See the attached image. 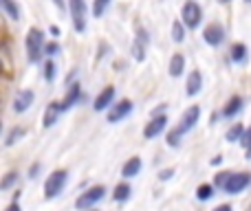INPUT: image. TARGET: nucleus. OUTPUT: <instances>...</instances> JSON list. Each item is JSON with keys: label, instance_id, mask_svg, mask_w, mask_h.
<instances>
[{"label": "nucleus", "instance_id": "nucleus-1", "mask_svg": "<svg viewBox=\"0 0 251 211\" xmlns=\"http://www.w3.org/2000/svg\"><path fill=\"white\" fill-rule=\"evenodd\" d=\"M26 55H29V62H35V64L44 55V35L40 29H29L26 33Z\"/></svg>", "mask_w": 251, "mask_h": 211}, {"label": "nucleus", "instance_id": "nucleus-2", "mask_svg": "<svg viewBox=\"0 0 251 211\" xmlns=\"http://www.w3.org/2000/svg\"><path fill=\"white\" fill-rule=\"evenodd\" d=\"M66 178H69L66 169L53 172L51 176L47 178V183H44V198L51 200V198H55V196H60L62 189H64V185H66Z\"/></svg>", "mask_w": 251, "mask_h": 211}, {"label": "nucleus", "instance_id": "nucleus-3", "mask_svg": "<svg viewBox=\"0 0 251 211\" xmlns=\"http://www.w3.org/2000/svg\"><path fill=\"white\" fill-rule=\"evenodd\" d=\"M181 18H183V24H185V26H190V29H196V26L201 24V18H203L201 4L194 2V0H187V2L183 4Z\"/></svg>", "mask_w": 251, "mask_h": 211}, {"label": "nucleus", "instance_id": "nucleus-4", "mask_svg": "<svg viewBox=\"0 0 251 211\" xmlns=\"http://www.w3.org/2000/svg\"><path fill=\"white\" fill-rule=\"evenodd\" d=\"M106 196V187H101V185H95V187H91L88 191H84L82 196L77 198V203H75V207L77 209H91L93 205H97L101 198Z\"/></svg>", "mask_w": 251, "mask_h": 211}, {"label": "nucleus", "instance_id": "nucleus-5", "mask_svg": "<svg viewBox=\"0 0 251 211\" xmlns=\"http://www.w3.org/2000/svg\"><path fill=\"white\" fill-rule=\"evenodd\" d=\"M251 185V174H229V178L225 181V185H223V191L225 194H240V191L245 189V187Z\"/></svg>", "mask_w": 251, "mask_h": 211}, {"label": "nucleus", "instance_id": "nucleus-6", "mask_svg": "<svg viewBox=\"0 0 251 211\" xmlns=\"http://www.w3.org/2000/svg\"><path fill=\"white\" fill-rule=\"evenodd\" d=\"M69 7H71V18H73L75 31L82 33L86 29V2L84 0H69Z\"/></svg>", "mask_w": 251, "mask_h": 211}, {"label": "nucleus", "instance_id": "nucleus-7", "mask_svg": "<svg viewBox=\"0 0 251 211\" xmlns=\"http://www.w3.org/2000/svg\"><path fill=\"white\" fill-rule=\"evenodd\" d=\"M203 38L207 44L218 47V44H223V40H225V29H223V24H218V22H212V24L205 26Z\"/></svg>", "mask_w": 251, "mask_h": 211}, {"label": "nucleus", "instance_id": "nucleus-8", "mask_svg": "<svg viewBox=\"0 0 251 211\" xmlns=\"http://www.w3.org/2000/svg\"><path fill=\"white\" fill-rule=\"evenodd\" d=\"M199 117H201V108L199 106H192V108H187L185 110V115H183V119H181V123H178V132L181 134H185V132H190L192 128L196 125V121H199Z\"/></svg>", "mask_w": 251, "mask_h": 211}, {"label": "nucleus", "instance_id": "nucleus-9", "mask_svg": "<svg viewBox=\"0 0 251 211\" xmlns=\"http://www.w3.org/2000/svg\"><path fill=\"white\" fill-rule=\"evenodd\" d=\"M130 110H132V101H130V99L119 101L117 106H113L108 110V121H110V123H117V121H122L124 117L130 115Z\"/></svg>", "mask_w": 251, "mask_h": 211}, {"label": "nucleus", "instance_id": "nucleus-10", "mask_svg": "<svg viewBox=\"0 0 251 211\" xmlns=\"http://www.w3.org/2000/svg\"><path fill=\"white\" fill-rule=\"evenodd\" d=\"M165 123H168V117H165V115L154 117V119H152L150 123H148L146 128H143V137H146V139H154V137H159V134L165 130Z\"/></svg>", "mask_w": 251, "mask_h": 211}, {"label": "nucleus", "instance_id": "nucleus-11", "mask_svg": "<svg viewBox=\"0 0 251 211\" xmlns=\"http://www.w3.org/2000/svg\"><path fill=\"white\" fill-rule=\"evenodd\" d=\"M113 99H115V88L113 86H106L104 91L97 95V99H95V104H93V108H95L97 112H101V110H106V108L113 104Z\"/></svg>", "mask_w": 251, "mask_h": 211}, {"label": "nucleus", "instance_id": "nucleus-12", "mask_svg": "<svg viewBox=\"0 0 251 211\" xmlns=\"http://www.w3.org/2000/svg\"><path fill=\"white\" fill-rule=\"evenodd\" d=\"M31 104H33V91H20L16 95V99H13V110L25 112Z\"/></svg>", "mask_w": 251, "mask_h": 211}, {"label": "nucleus", "instance_id": "nucleus-13", "mask_svg": "<svg viewBox=\"0 0 251 211\" xmlns=\"http://www.w3.org/2000/svg\"><path fill=\"white\" fill-rule=\"evenodd\" d=\"M60 112H64V108H62V101H53V104H49L47 112H44V123H42L44 128H51V125L57 121Z\"/></svg>", "mask_w": 251, "mask_h": 211}, {"label": "nucleus", "instance_id": "nucleus-14", "mask_svg": "<svg viewBox=\"0 0 251 211\" xmlns=\"http://www.w3.org/2000/svg\"><path fill=\"white\" fill-rule=\"evenodd\" d=\"M146 47H148V35L146 31H139L137 33V40H134V47H132V55L134 60H146Z\"/></svg>", "mask_w": 251, "mask_h": 211}, {"label": "nucleus", "instance_id": "nucleus-15", "mask_svg": "<svg viewBox=\"0 0 251 211\" xmlns=\"http://www.w3.org/2000/svg\"><path fill=\"white\" fill-rule=\"evenodd\" d=\"M139 172H141V159H139V156H132V159L126 161V165L122 169V176L124 178H132V176H137Z\"/></svg>", "mask_w": 251, "mask_h": 211}, {"label": "nucleus", "instance_id": "nucleus-16", "mask_svg": "<svg viewBox=\"0 0 251 211\" xmlns=\"http://www.w3.org/2000/svg\"><path fill=\"white\" fill-rule=\"evenodd\" d=\"M201 88H203V77H201L199 70H192L190 77H187V95H196Z\"/></svg>", "mask_w": 251, "mask_h": 211}, {"label": "nucleus", "instance_id": "nucleus-17", "mask_svg": "<svg viewBox=\"0 0 251 211\" xmlns=\"http://www.w3.org/2000/svg\"><path fill=\"white\" fill-rule=\"evenodd\" d=\"M243 110V99H240L238 95H234L229 101L225 104V108H223V115L229 119V117H234V115H238V112Z\"/></svg>", "mask_w": 251, "mask_h": 211}, {"label": "nucleus", "instance_id": "nucleus-18", "mask_svg": "<svg viewBox=\"0 0 251 211\" xmlns=\"http://www.w3.org/2000/svg\"><path fill=\"white\" fill-rule=\"evenodd\" d=\"M183 69H185V57H183L181 53L172 55V60H170V75H172V77H178V75L183 73Z\"/></svg>", "mask_w": 251, "mask_h": 211}, {"label": "nucleus", "instance_id": "nucleus-19", "mask_svg": "<svg viewBox=\"0 0 251 211\" xmlns=\"http://www.w3.org/2000/svg\"><path fill=\"white\" fill-rule=\"evenodd\" d=\"M77 99H79V86H77V84H73V86H71V91L66 93L64 101H62V108H64V110H69L71 106L77 104Z\"/></svg>", "mask_w": 251, "mask_h": 211}, {"label": "nucleus", "instance_id": "nucleus-20", "mask_svg": "<svg viewBox=\"0 0 251 211\" xmlns=\"http://www.w3.org/2000/svg\"><path fill=\"white\" fill-rule=\"evenodd\" d=\"M0 4H2L4 13H7L11 20H20V7H18L13 0H0Z\"/></svg>", "mask_w": 251, "mask_h": 211}, {"label": "nucleus", "instance_id": "nucleus-21", "mask_svg": "<svg viewBox=\"0 0 251 211\" xmlns=\"http://www.w3.org/2000/svg\"><path fill=\"white\" fill-rule=\"evenodd\" d=\"M243 134H245V128L240 123H234L229 130H227V141L229 143H234V141H240L243 139Z\"/></svg>", "mask_w": 251, "mask_h": 211}, {"label": "nucleus", "instance_id": "nucleus-22", "mask_svg": "<svg viewBox=\"0 0 251 211\" xmlns=\"http://www.w3.org/2000/svg\"><path fill=\"white\" fill-rule=\"evenodd\" d=\"M113 198L117 200V203H122V200H128L130 198V185H126V183H119V185L115 187Z\"/></svg>", "mask_w": 251, "mask_h": 211}, {"label": "nucleus", "instance_id": "nucleus-23", "mask_svg": "<svg viewBox=\"0 0 251 211\" xmlns=\"http://www.w3.org/2000/svg\"><path fill=\"white\" fill-rule=\"evenodd\" d=\"M245 57H247V47H245V44H234V47H231V60L243 62Z\"/></svg>", "mask_w": 251, "mask_h": 211}, {"label": "nucleus", "instance_id": "nucleus-24", "mask_svg": "<svg viewBox=\"0 0 251 211\" xmlns=\"http://www.w3.org/2000/svg\"><path fill=\"white\" fill-rule=\"evenodd\" d=\"M212 196H214V187L207 185V183H205V185H201L199 189H196V198L203 200V203H205V200H209Z\"/></svg>", "mask_w": 251, "mask_h": 211}, {"label": "nucleus", "instance_id": "nucleus-25", "mask_svg": "<svg viewBox=\"0 0 251 211\" xmlns=\"http://www.w3.org/2000/svg\"><path fill=\"white\" fill-rule=\"evenodd\" d=\"M22 137H25V130H22V128H13L11 132L7 134V141H4V143H7V145H13V143H16L18 139H22Z\"/></svg>", "mask_w": 251, "mask_h": 211}, {"label": "nucleus", "instance_id": "nucleus-26", "mask_svg": "<svg viewBox=\"0 0 251 211\" xmlns=\"http://www.w3.org/2000/svg\"><path fill=\"white\" fill-rule=\"evenodd\" d=\"M16 181H18V174L16 172H9L7 176H4V181L0 183V189H9V187H11Z\"/></svg>", "mask_w": 251, "mask_h": 211}, {"label": "nucleus", "instance_id": "nucleus-27", "mask_svg": "<svg viewBox=\"0 0 251 211\" xmlns=\"http://www.w3.org/2000/svg\"><path fill=\"white\" fill-rule=\"evenodd\" d=\"M172 38L176 40V42H183V38H185V35H183V24H181V22H174V24H172Z\"/></svg>", "mask_w": 251, "mask_h": 211}, {"label": "nucleus", "instance_id": "nucleus-28", "mask_svg": "<svg viewBox=\"0 0 251 211\" xmlns=\"http://www.w3.org/2000/svg\"><path fill=\"white\" fill-rule=\"evenodd\" d=\"M108 7V0H95V7H93V16L100 18L104 13V9Z\"/></svg>", "mask_w": 251, "mask_h": 211}, {"label": "nucleus", "instance_id": "nucleus-29", "mask_svg": "<svg viewBox=\"0 0 251 211\" xmlns=\"http://www.w3.org/2000/svg\"><path fill=\"white\" fill-rule=\"evenodd\" d=\"M181 137L183 134L178 132V130H172V132H168V145H178V143H181Z\"/></svg>", "mask_w": 251, "mask_h": 211}, {"label": "nucleus", "instance_id": "nucleus-30", "mask_svg": "<svg viewBox=\"0 0 251 211\" xmlns=\"http://www.w3.org/2000/svg\"><path fill=\"white\" fill-rule=\"evenodd\" d=\"M57 53H60V44L51 42V44H47V47H44V55L53 57V55H57Z\"/></svg>", "mask_w": 251, "mask_h": 211}, {"label": "nucleus", "instance_id": "nucleus-31", "mask_svg": "<svg viewBox=\"0 0 251 211\" xmlns=\"http://www.w3.org/2000/svg\"><path fill=\"white\" fill-rule=\"evenodd\" d=\"M44 77H47V82H53V77H55V64H53V62H47V69H44Z\"/></svg>", "mask_w": 251, "mask_h": 211}, {"label": "nucleus", "instance_id": "nucleus-32", "mask_svg": "<svg viewBox=\"0 0 251 211\" xmlns=\"http://www.w3.org/2000/svg\"><path fill=\"white\" fill-rule=\"evenodd\" d=\"M240 145L247 150V147L251 145V128L249 130H245V134H243V139H240Z\"/></svg>", "mask_w": 251, "mask_h": 211}, {"label": "nucleus", "instance_id": "nucleus-33", "mask_svg": "<svg viewBox=\"0 0 251 211\" xmlns=\"http://www.w3.org/2000/svg\"><path fill=\"white\" fill-rule=\"evenodd\" d=\"M227 178H229V174H227V172L218 174V176H216V185H218V187H223V185H225V181H227Z\"/></svg>", "mask_w": 251, "mask_h": 211}, {"label": "nucleus", "instance_id": "nucleus-34", "mask_svg": "<svg viewBox=\"0 0 251 211\" xmlns=\"http://www.w3.org/2000/svg\"><path fill=\"white\" fill-rule=\"evenodd\" d=\"M172 174H174L172 169H165V172L159 174V178H161V181H168V178H172Z\"/></svg>", "mask_w": 251, "mask_h": 211}, {"label": "nucleus", "instance_id": "nucleus-35", "mask_svg": "<svg viewBox=\"0 0 251 211\" xmlns=\"http://www.w3.org/2000/svg\"><path fill=\"white\" fill-rule=\"evenodd\" d=\"M40 172V165H31V169H29V176L31 178H35V174Z\"/></svg>", "mask_w": 251, "mask_h": 211}, {"label": "nucleus", "instance_id": "nucleus-36", "mask_svg": "<svg viewBox=\"0 0 251 211\" xmlns=\"http://www.w3.org/2000/svg\"><path fill=\"white\" fill-rule=\"evenodd\" d=\"M214 211H231V207H229V205H218Z\"/></svg>", "mask_w": 251, "mask_h": 211}, {"label": "nucleus", "instance_id": "nucleus-37", "mask_svg": "<svg viewBox=\"0 0 251 211\" xmlns=\"http://www.w3.org/2000/svg\"><path fill=\"white\" fill-rule=\"evenodd\" d=\"M7 211H20V207H18V205L13 203V205H9V207H7Z\"/></svg>", "mask_w": 251, "mask_h": 211}, {"label": "nucleus", "instance_id": "nucleus-38", "mask_svg": "<svg viewBox=\"0 0 251 211\" xmlns=\"http://www.w3.org/2000/svg\"><path fill=\"white\" fill-rule=\"evenodd\" d=\"M245 154H247V159H251V145L247 147V150H245Z\"/></svg>", "mask_w": 251, "mask_h": 211}, {"label": "nucleus", "instance_id": "nucleus-39", "mask_svg": "<svg viewBox=\"0 0 251 211\" xmlns=\"http://www.w3.org/2000/svg\"><path fill=\"white\" fill-rule=\"evenodd\" d=\"M55 2H57V7H64V2H62V0H55Z\"/></svg>", "mask_w": 251, "mask_h": 211}, {"label": "nucleus", "instance_id": "nucleus-40", "mask_svg": "<svg viewBox=\"0 0 251 211\" xmlns=\"http://www.w3.org/2000/svg\"><path fill=\"white\" fill-rule=\"evenodd\" d=\"M218 2H229V0H218Z\"/></svg>", "mask_w": 251, "mask_h": 211}, {"label": "nucleus", "instance_id": "nucleus-41", "mask_svg": "<svg viewBox=\"0 0 251 211\" xmlns=\"http://www.w3.org/2000/svg\"><path fill=\"white\" fill-rule=\"evenodd\" d=\"M247 2H251V0H247Z\"/></svg>", "mask_w": 251, "mask_h": 211}]
</instances>
